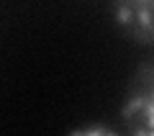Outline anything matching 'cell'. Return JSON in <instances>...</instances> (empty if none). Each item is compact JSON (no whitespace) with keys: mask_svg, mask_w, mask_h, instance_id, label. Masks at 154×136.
<instances>
[{"mask_svg":"<svg viewBox=\"0 0 154 136\" xmlns=\"http://www.w3.org/2000/svg\"><path fill=\"white\" fill-rule=\"evenodd\" d=\"M121 121L136 136H154V57L134 72L121 105Z\"/></svg>","mask_w":154,"mask_h":136,"instance_id":"cell-1","label":"cell"},{"mask_svg":"<svg viewBox=\"0 0 154 136\" xmlns=\"http://www.w3.org/2000/svg\"><path fill=\"white\" fill-rule=\"evenodd\" d=\"M113 18L128 39L154 46V0H113Z\"/></svg>","mask_w":154,"mask_h":136,"instance_id":"cell-2","label":"cell"}]
</instances>
